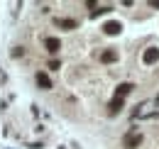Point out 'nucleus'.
Here are the masks:
<instances>
[{"instance_id": "nucleus-8", "label": "nucleus", "mask_w": 159, "mask_h": 149, "mask_svg": "<svg viewBox=\"0 0 159 149\" xmlns=\"http://www.w3.org/2000/svg\"><path fill=\"white\" fill-rule=\"evenodd\" d=\"M100 61H103V64H115V61H118V52H113V49H105V52L100 54Z\"/></svg>"}, {"instance_id": "nucleus-12", "label": "nucleus", "mask_w": 159, "mask_h": 149, "mask_svg": "<svg viewBox=\"0 0 159 149\" xmlns=\"http://www.w3.org/2000/svg\"><path fill=\"white\" fill-rule=\"evenodd\" d=\"M149 7H157L159 10V0H149Z\"/></svg>"}, {"instance_id": "nucleus-3", "label": "nucleus", "mask_w": 159, "mask_h": 149, "mask_svg": "<svg viewBox=\"0 0 159 149\" xmlns=\"http://www.w3.org/2000/svg\"><path fill=\"white\" fill-rule=\"evenodd\" d=\"M120 29H122V25L115 22V20H110V22H105V25H103V32H105V34H110V37L120 34Z\"/></svg>"}, {"instance_id": "nucleus-7", "label": "nucleus", "mask_w": 159, "mask_h": 149, "mask_svg": "<svg viewBox=\"0 0 159 149\" xmlns=\"http://www.w3.org/2000/svg\"><path fill=\"white\" fill-rule=\"evenodd\" d=\"M132 88H135V83H120L118 88H115V98H125V95L132 93Z\"/></svg>"}, {"instance_id": "nucleus-5", "label": "nucleus", "mask_w": 159, "mask_h": 149, "mask_svg": "<svg viewBox=\"0 0 159 149\" xmlns=\"http://www.w3.org/2000/svg\"><path fill=\"white\" fill-rule=\"evenodd\" d=\"M34 78H37V86H39L42 91H49V88H52V78L44 74V71H39V74L34 76Z\"/></svg>"}, {"instance_id": "nucleus-10", "label": "nucleus", "mask_w": 159, "mask_h": 149, "mask_svg": "<svg viewBox=\"0 0 159 149\" xmlns=\"http://www.w3.org/2000/svg\"><path fill=\"white\" fill-rule=\"evenodd\" d=\"M113 7L110 5H103V7H98V10H91V17H98V15H105V12H110Z\"/></svg>"}, {"instance_id": "nucleus-9", "label": "nucleus", "mask_w": 159, "mask_h": 149, "mask_svg": "<svg viewBox=\"0 0 159 149\" xmlns=\"http://www.w3.org/2000/svg\"><path fill=\"white\" fill-rule=\"evenodd\" d=\"M142 144V134H130L127 139H125V147L127 149H135V147H139Z\"/></svg>"}, {"instance_id": "nucleus-11", "label": "nucleus", "mask_w": 159, "mask_h": 149, "mask_svg": "<svg viewBox=\"0 0 159 149\" xmlns=\"http://www.w3.org/2000/svg\"><path fill=\"white\" fill-rule=\"evenodd\" d=\"M59 66H61V64H59V61H57V59H52V61H49V69H52V71H57Z\"/></svg>"}, {"instance_id": "nucleus-1", "label": "nucleus", "mask_w": 159, "mask_h": 149, "mask_svg": "<svg viewBox=\"0 0 159 149\" xmlns=\"http://www.w3.org/2000/svg\"><path fill=\"white\" fill-rule=\"evenodd\" d=\"M142 61H144L147 66L157 64V61H159V49H157V47H149V49H144V54H142Z\"/></svg>"}, {"instance_id": "nucleus-4", "label": "nucleus", "mask_w": 159, "mask_h": 149, "mask_svg": "<svg viewBox=\"0 0 159 149\" xmlns=\"http://www.w3.org/2000/svg\"><path fill=\"white\" fill-rule=\"evenodd\" d=\"M44 47H47V52H49V54H57V52L61 49V42L57 37H47V39H44Z\"/></svg>"}, {"instance_id": "nucleus-2", "label": "nucleus", "mask_w": 159, "mask_h": 149, "mask_svg": "<svg viewBox=\"0 0 159 149\" xmlns=\"http://www.w3.org/2000/svg\"><path fill=\"white\" fill-rule=\"evenodd\" d=\"M54 25L61 27V29H76V27H79V22L71 20V17H57V20H54Z\"/></svg>"}, {"instance_id": "nucleus-6", "label": "nucleus", "mask_w": 159, "mask_h": 149, "mask_svg": "<svg viewBox=\"0 0 159 149\" xmlns=\"http://www.w3.org/2000/svg\"><path fill=\"white\" fill-rule=\"evenodd\" d=\"M122 105H125V98H113V100L108 103V110H110V115H118V112L122 110Z\"/></svg>"}]
</instances>
